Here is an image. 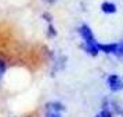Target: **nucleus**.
<instances>
[{"label":"nucleus","mask_w":123,"mask_h":117,"mask_svg":"<svg viewBox=\"0 0 123 117\" xmlns=\"http://www.w3.org/2000/svg\"><path fill=\"white\" fill-rule=\"evenodd\" d=\"M79 34H80V37L83 39V45H82V48H83L87 54H90V55H98V52H100V48H98V41L95 40L94 34H93V32H91V29H90L89 25H86V23H83L80 28L78 29Z\"/></svg>","instance_id":"nucleus-1"},{"label":"nucleus","mask_w":123,"mask_h":117,"mask_svg":"<svg viewBox=\"0 0 123 117\" xmlns=\"http://www.w3.org/2000/svg\"><path fill=\"white\" fill-rule=\"evenodd\" d=\"M106 83L112 92H117L123 89V77H120L119 74H109L106 78Z\"/></svg>","instance_id":"nucleus-2"},{"label":"nucleus","mask_w":123,"mask_h":117,"mask_svg":"<svg viewBox=\"0 0 123 117\" xmlns=\"http://www.w3.org/2000/svg\"><path fill=\"white\" fill-rule=\"evenodd\" d=\"M65 110V105H62L61 102H47L46 103V111L47 113H61Z\"/></svg>","instance_id":"nucleus-3"},{"label":"nucleus","mask_w":123,"mask_h":117,"mask_svg":"<svg viewBox=\"0 0 123 117\" xmlns=\"http://www.w3.org/2000/svg\"><path fill=\"white\" fill-rule=\"evenodd\" d=\"M98 48H100V52H104V54H115L117 43H100Z\"/></svg>","instance_id":"nucleus-4"},{"label":"nucleus","mask_w":123,"mask_h":117,"mask_svg":"<svg viewBox=\"0 0 123 117\" xmlns=\"http://www.w3.org/2000/svg\"><path fill=\"white\" fill-rule=\"evenodd\" d=\"M101 11L104 14H115L116 12V4L112 1H104L101 4Z\"/></svg>","instance_id":"nucleus-5"},{"label":"nucleus","mask_w":123,"mask_h":117,"mask_svg":"<svg viewBox=\"0 0 123 117\" xmlns=\"http://www.w3.org/2000/svg\"><path fill=\"white\" fill-rule=\"evenodd\" d=\"M49 37H55L57 36V29L53 26V23H49V32H47Z\"/></svg>","instance_id":"nucleus-6"},{"label":"nucleus","mask_w":123,"mask_h":117,"mask_svg":"<svg viewBox=\"0 0 123 117\" xmlns=\"http://www.w3.org/2000/svg\"><path fill=\"white\" fill-rule=\"evenodd\" d=\"M115 55L116 56H123V41H119V43H117V48H116Z\"/></svg>","instance_id":"nucleus-7"},{"label":"nucleus","mask_w":123,"mask_h":117,"mask_svg":"<svg viewBox=\"0 0 123 117\" xmlns=\"http://www.w3.org/2000/svg\"><path fill=\"white\" fill-rule=\"evenodd\" d=\"M6 72V62L3 61L1 58H0V78L3 77V74Z\"/></svg>","instance_id":"nucleus-8"},{"label":"nucleus","mask_w":123,"mask_h":117,"mask_svg":"<svg viewBox=\"0 0 123 117\" xmlns=\"http://www.w3.org/2000/svg\"><path fill=\"white\" fill-rule=\"evenodd\" d=\"M42 18H43L44 21H47L49 23H51V19H53V17H51L50 12H43V14H42Z\"/></svg>","instance_id":"nucleus-9"},{"label":"nucleus","mask_w":123,"mask_h":117,"mask_svg":"<svg viewBox=\"0 0 123 117\" xmlns=\"http://www.w3.org/2000/svg\"><path fill=\"white\" fill-rule=\"evenodd\" d=\"M44 117H62L60 113H46Z\"/></svg>","instance_id":"nucleus-10"},{"label":"nucleus","mask_w":123,"mask_h":117,"mask_svg":"<svg viewBox=\"0 0 123 117\" xmlns=\"http://www.w3.org/2000/svg\"><path fill=\"white\" fill-rule=\"evenodd\" d=\"M43 1H46V3H49V4H53L54 1H57V0H43Z\"/></svg>","instance_id":"nucleus-11"},{"label":"nucleus","mask_w":123,"mask_h":117,"mask_svg":"<svg viewBox=\"0 0 123 117\" xmlns=\"http://www.w3.org/2000/svg\"><path fill=\"white\" fill-rule=\"evenodd\" d=\"M94 117H101V116H100V114H97V116H94Z\"/></svg>","instance_id":"nucleus-12"},{"label":"nucleus","mask_w":123,"mask_h":117,"mask_svg":"<svg viewBox=\"0 0 123 117\" xmlns=\"http://www.w3.org/2000/svg\"><path fill=\"white\" fill-rule=\"evenodd\" d=\"M28 117H29V116H28Z\"/></svg>","instance_id":"nucleus-13"}]
</instances>
